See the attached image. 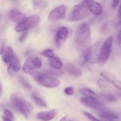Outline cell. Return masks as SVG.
Masks as SVG:
<instances>
[{
  "instance_id": "cell-1",
  "label": "cell",
  "mask_w": 121,
  "mask_h": 121,
  "mask_svg": "<svg viewBox=\"0 0 121 121\" xmlns=\"http://www.w3.org/2000/svg\"><path fill=\"white\" fill-rule=\"evenodd\" d=\"M10 101L14 108L20 112L26 119H28L33 110L29 102L21 98L18 93H13L10 96Z\"/></svg>"
},
{
  "instance_id": "cell-2",
  "label": "cell",
  "mask_w": 121,
  "mask_h": 121,
  "mask_svg": "<svg viewBox=\"0 0 121 121\" xmlns=\"http://www.w3.org/2000/svg\"><path fill=\"white\" fill-rule=\"evenodd\" d=\"M91 40V33L87 23H82L78 26L76 33V42L80 47H85Z\"/></svg>"
},
{
  "instance_id": "cell-3",
  "label": "cell",
  "mask_w": 121,
  "mask_h": 121,
  "mask_svg": "<svg viewBox=\"0 0 121 121\" xmlns=\"http://www.w3.org/2000/svg\"><path fill=\"white\" fill-rule=\"evenodd\" d=\"M33 76L40 85L47 88H55L60 84V81L58 78L47 72H35Z\"/></svg>"
},
{
  "instance_id": "cell-4",
  "label": "cell",
  "mask_w": 121,
  "mask_h": 121,
  "mask_svg": "<svg viewBox=\"0 0 121 121\" xmlns=\"http://www.w3.org/2000/svg\"><path fill=\"white\" fill-rule=\"evenodd\" d=\"M40 21V18L38 15H33L26 18L24 21L17 24L15 30L18 33L26 32L28 30L36 27Z\"/></svg>"
},
{
  "instance_id": "cell-5",
  "label": "cell",
  "mask_w": 121,
  "mask_h": 121,
  "mask_svg": "<svg viewBox=\"0 0 121 121\" xmlns=\"http://www.w3.org/2000/svg\"><path fill=\"white\" fill-rule=\"evenodd\" d=\"M90 11L86 7L85 2L76 5L72 9L71 20L73 21H80L85 19L89 15Z\"/></svg>"
},
{
  "instance_id": "cell-6",
  "label": "cell",
  "mask_w": 121,
  "mask_h": 121,
  "mask_svg": "<svg viewBox=\"0 0 121 121\" xmlns=\"http://www.w3.org/2000/svg\"><path fill=\"white\" fill-rule=\"evenodd\" d=\"M113 37L109 36L106 39L99 51V63L105 64L111 56L112 51Z\"/></svg>"
},
{
  "instance_id": "cell-7",
  "label": "cell",
  "mask_w": 121,
  "mask_h": 121,
  "mask_svg": "<svg viewBox=\"0 0 121 121\" xmlns=\"http://www.w3.org/2000/svg\"><path fill=\"white\" fill-rule=\"evenodd\" d=\"M84 59L86 62L95 64L99 63V53L98 52V44L86 48L83 53Z\"/></svg>"
},
{
  "instance_id": "cell-8",
  "label": "cell",
  "mask_w": 121,
  "mask_h": 121,
  "mask_svg": "<svg viewBox=\"0 0 121 121\" xmlns=\"http://www.w3.org/2000/svg\"><path fill=\"white\" fill-rule=\"evenodd\" d=\"M67 7L64 4L60 5L53 8L48 16V20L50 22H54L63 19L66 17Z\"/></svg>"
},
{
  "instance_id": "cell-9",
  "label": "cell",
  "mask_w": 121,
  "mask_h": 121,
  "mask_svg": "<svg viewBox=\"0 0 121 121\" xmlns=\"http://www.w3.org/2000/svg\"><path fill=\"white\" fill-rule=\"evenodd\" d=\"M69 34V29L66 27H61L57 30L54 41L56 46L58 48H60L65 44Z\"/></svg>"
},
{
  "instance_id": "cell-10",
  "label": "cell",
  "mask_w": 121,
  "mask_h": 121,
  "mask_svg": "<svg viewBox=\"0 0 121 121\" xmlns=\"http://www.w3.org/2000/svg\"><path fill=\"white\" fill-rule=\"evenodd\" d=\"M86 7L90 11V12L96 16L100 15L102 12V7L101 4L95 1H84Z\"/></svg>"
},
{
  "instance_id": "cell-11",
  "label": "cell",
  "mask_w": 121,
  "mask_h": 121,
  "mask_svg": "<svg viewBox=\"0 0 121 121\" xmlns=\"http://www.w3.org/2000/svg\"><path fill=\"white\" fill-rule=\"evenodd\" d=\"M57 115V110H50V111L39 112L36 115V118L38 119L43 121H50L54 119Z\"/></svg>"
},
{
  "instance_id": "cell-12",
  "label": "cell",
  "mask_w": 121,
  "mask_h": 121,
  "mask_svg": "<svg viewBox=\"0 0 121 121\" xmlns=\"http://www.w3.org/2000/svg\"><path fill=\"white\" fill-rule=\"evenodd\" d=\"M80 101L82 104L87 107L91 108L93 109H102L104 107V105L102 103L98 102L97 100L90 99L87 98H82L80 99Z\"/></svg>"
},
{
  "instance_id": "cell-13",
  "label": "cell",
  "mask_w": 121,
  "mask_h": 121,
  "mask_svg": "<svg viewBox=\"0 0 121 121\" xmlns=\"http://www.w3.org/2000/svg\"><path fill=\"white\" fill-rule=\"evenodd\" d=\"M100 75L104 79L106 80L111 83L113 84L115 87L121 91V81L117 79L113 74L106 72H102L100 73Z\"/></svg>"
},
{
  "instance_id": "cell-14",
  "label": "cell",
  "mask_w": 121,
  "mask_h": 121,
  "mask_svg": "<svg viewBox=\"0 0 121 121\" xmlns=\"http://www.w3.org/2000/svg\"><path fill=\"white\" fill-rule=\"evenodd\" d=\"M9 18L14 22L19 24L26 18V15L16 8H13L9 12Z\"/></svg>"
},
{
  "instance_id": "cell-15",
  "label": "cell",
  "mask_w": 121,
  "mask_h": 121,
  "mask_svg": "<svg viewBox=\"0 0 121 121\" xmlns=\"http://www.w3.org/2000/svg\"><path fill=\"white\" fill-rule=\"evenodd\" d=\"M22 71L26 74L33 76L35 72V68L33 64V59L31 58H27L22 66Z\"/></svg>"
},
{
  "instance_id": "cell-16",
  "label": "cell",
  "mask_w": 121,
  "mask_h": 121,
  "mask_svg": "<svg viewBox=\"0 0 121 121\" xmlns=\"http://www.w3.org/2000/svg\"><path fill=\"white\" fill-rule=\"evenodd\" d=\"M65 69L69 73L74 76L79 77L82 75V72L81 69L76 65L70 63H67L65 64Z\"/></svg>"
},
{
  "instance_id": "cell-17",
  "label": "cell",
  "mask_w": 121,
  "mask_h": 121,
  "mask_svg": "<svg viewBox=\"0 0 121 121\" xmlns=\"http://www.w3.org/2000/svg\"><path fill=\"white\" fill-rule=\"evenodd\" d=\"M21 69V65L18 59L16 56H14V58L12 60L11 62L9 65L8 68V72L9 74L12 75L14 72H17Z\"/></svg>"
},
{
  "instance_id": "cell-18",
  "label": "cell",
  "mask_w": 121,
  "mask_h": 121,
  "mask_svg": "<svg viewBox=\"0 0 121 121\" xmlns=\"http://www.w3.org/2000/svg\"><path fill=\"white\" fill-rule=\"evenodd\" d=\"M14 54L13 48L11 47H7L4 50L2 54V60L6 64H10L14 58Z\"/></svg>"
},
{
  "instance_id": "cell-19",
  "label": "cell",
  "mask_w": 121,
  "mask_h": 121,
  "mask_svg": "<svg viewBox=\"0 0 121 121\" xmlns=\"http://www.w3.org/2000/svg\"><path fill=\"white\" fill-rule=\"evenodd\" d=\"M80 92H81L82 94L86 96V98L94 99V100H98V98H99L98 95L90 89H82L80 90Z\"/></svg>"
},
{
  "instance_id": "cell-20",
  "label": "cell",
  "mask_w": 121,
  "mask_h": 121,
  "mask_svg": "<svg viewBox=\"0 0 121 121\" xmlns=\"http://www.w3.org/2000/svg\"><path fill=\"white\" fill-rule=\"evenodd\" d=\"M100 117L107 121L116 120L118 119V117L117 114L110 111H103L100 113Z\"/></svg>"
},
{
  "instance_id": "cell-21",
  "label": "cell",
  "mask_w": 121,
  "mask_h": 121,
  "mask_svg": "<svg viewBox=\"0 0 121 121\" xmlns=\"http://www.w3.org/2000/svg\"><path fill=\"white\" fill-rule=\"evenodd\" d=\"M50 64L51 66L55 69H60L63 66L61 60L56 56H54L50 59Z\"/></svg>"
},
{
  "instance_id": "cell-22",
  "label": "cell",
  "mask_w": 121,
  "mask_h": 121,
  "mask_svg": "<svg viewBox=\"0 0 121 121\" xmlns=\"http://www.w3.org/2000/svg\"><path fill=\"white\" fill-rule=\"evenodd\" d=\"M32 98L33 99L34 101L35 102V104L38 105V106H40V107H46L47 106V104H46V102L40 98L39 95H37L35 93H33L32 94Z\"/></svg>"
},
{
  "instance_id": "cell-23",
  "label": "cell",
  "mask_w": 121,
  "mask_h": 121,
  "mask_svg": "<svg viewBox=\"0 0 121 121\" xmlns=\"http://www.w3.org/2000/svg\"><path fill=\"white\" fill-rule=\"evenodd\" d=\"M40 54L43 56L45 57L49 58V59H51L54 56V53L53 50L50 49V48H47V49L44 50L40 53Z\"/></svg>"
},
{
  "instance_id": "cell-24",
  "label": "cell",
  "mask_w": 121,
  "mask_h": 121,
  "mask_svg": "<svg viewBox=\"0 0 121 121\" xmlns=\"http://www.w3.org/2000/svg\"><path fill=\"white\" fill-rule=\"evenodd\" d=\"M19 81H20V83L25 87V88L27 89L28 90H31L32 89V86L31 84L26 80L25 78H22V77L20 76L19 77Z\"/></svg>"
},
{
  "instance_id": "cell-25",
  "label": "cell",
  "mask_w": 121,
  "mask_h": 121,
  "mask_svg": "<svg viewBox=\"0 0 121 121\" xmlns=\"http://www.w3.org/2000/svg\"><path fill=\"white\" fill-rule=\"evenodd\" d=\"M100 96H102L104 98H105L106 100L110 102H115L117 100V98L114 95L108 94V93H102V94H100Z\"/></svg>"
},
{
  "instance_id": "cell-26",
  "label": "cell",
  "mask_w": 121,
  "mask_h": 121,
  "mask_svg": "<svg viewBox=\"0 0 121 121\" xmlns=\"http://www.w3.org/2000/svg\"><path fill=\"white\" fill-rule=\"evenodd\" d=\"M33 64H34V66L35 69L41 68V66H42V63H41V61L39 57H35L34 59H33Z\"/></svg>"
},
{
  "instance_id": "cell-27",
  "label": "cell",
  "mask_w": 121,
  "mask_h": 121,
  "mask_svg": "<svg viewBox=\"0 0 121 121\" xmlns=\"http://www.w3.org/2000/svg\"><path fill=\"white\" fill-rule=\"evenodd\" d=\"M4 116L5 118H8V119H10V120L11 121H13L14 119V115L13 114V113H12L9 110L5 109L4 111Z\"/></svg>"
},
{
  "instance_id": "cell-28",
  "label": "cell",
  "mask_w": 121,
  "mask_h": 121,
  "mask_svg": "<svg viewBox=\"0 0 121 121\" xmlns=\"http://www.w3.org/2000/svg\"><path fill=\"white\" fill-rule=\"evenodd\" d=\"M33 4H34V5L37 8H43L47 5V3L45 1H34Z\"/></svg>"
},
{
  "instance_id": "cell-29",
  "label": "cell",
  "mask_w": 121,
  "mask_h": 121,
  "mask_svg": "<svg viewBox=\"0 0 121 121\" xmlns=\"http://www.w3.org/2000/svg\"><path fill=\"white\" fill-rule=\"evenodd\" d=\"M118 33H117V40L119 48L121 49V26L118 25Z\"/></svg>"
},
{
  "instance_id": "cell-30",
  "label": "cell",
  "mask_w": 121,
  "mask_h": 121,
  "mask_svg": "<svg viewBox=\"0 0 121 121\" xmlns=\"http://www.w3.org/2000/svg\"><path fill=\"white\" fill-rule=\"evenodd\" d=\"M83 114L85 117H87V118H88L89 119H90L91 121H102L99 120V119H97V118H95L94 116L92 115L91 113H89V112H83Z\"/></svg>"
},
{
  "instance_id": "cell-31",
  "label": "cell",
  "mask_w": 121,
  "mask_h": 121,
  "mask_svg": "<svg viewBox=\"0 0 121 121\" xmlns=\"http://www.w3.org/2000/svg\"><path fill=\"white\" fill-rule=\"evenodd\" d=\"M64 92H65V94L67 95L71 96L73 95V93H74V90H73V87L70 86V87H66V88L64 89Z\"/></svg>"
},
{
  "instance_id": "cell-32",
  "label": "cell",
  "mask_w": 121,
  "mask_h": 121,
  "mask_svg": "<svg viewBox=\"0 0 121 121\" xmlns=\"http://www.w3.org/2000/svg\"><path fill=\"white\" fill-rule=\"evenodd\" d=\"M98 86H99V87H100L101 89L102 90L106 89V83H105L104 80H98Z\"/></svg>"
},
{
  "instance_id": "cell-33",
  "label": "cell",
  "mask_w": 121,
  "mask_h": 121,
  "mask_svg": "<svg viewBox=\"0 0 121 121\" xmlns=\"http://www.w3.org/2000/svg\"><path fill=\"white\" fill-rule=\"evenodd\" d=\"M117 19H118V25L121 26V5L118 9V13H117Z\"/></svg>"
},
{
  "instance_id": "cell-34",
  "label": "cell",
  "mask_w": 121,
  "mask_h": 121,
  "mask_svg": "<svg viewBox=\"0 0 121 121\" xmlns=\"http://www.w3.org/2000/svg\"><path fill=\"white\" fill-rule=\"evenodd\" d=\"M27 35H28V33H27V31L24 32V33L21 34V36L20 37V38H19V41H20V43H21V42H22V41H24V40L26 39V38L27 37Z\"/></svg>"
},
{
  "instance_id": "cell-35",
  "label": "cell",
  "mask_w": 121,
  "mask_h": 121,
  "mask_svg": "<svg viewBox=\"0 0 121 121\" xmlns=\"http://www.w3.org/2000/svg\"><path fill=\"white\" fill-rule=\"evenodd\" d=\"M4 43H0V54H2L4 50Z\"/></svg>"
},
{
  "instance_id": "cell-36",
  "label": "cell",
  "mask_w": 121,
  "mask_h": 121,
  "mask_svg": "<svg viewBox=\"0 0 121 121\" xmlns=\"http://www.w3.org/2000/svg\"><path fill=\"white\" fill-rule=\"evenodd\" d=\"M119 2H120V1H113V2H112V7H113V8H115L116 7L118 6V5L119 4Z\"/></svg>"
},
{
  "instance_id": "cell-37",
  "label": "cell",
  "mask_w": 121,
  "mask_h": 121,
  "mask_svg": "<svg viewBox=\"0 0 121 121\" xmlns=\"http://www.w3.org/2000/svg\"><path fill=\"white\" fill-rule=\"evenodd\" d=\"M2 121H13L10 120V119H8V118H5L4 116H2Z\"/></svg>"
},
{
  "instance_id": "cell-38",
  "label": "cell",
  "mask_w": 121,
  "mask_h": 121,
  "mask_svg": "<svg viewBox=\"0 0 121 121\" xmlns=\"http://www.w3.org/2000/svg\"><path fill=\"white\" fill-rule=\"evenodd\" d=\"M2 86H1V85H0V98H1V96H2Z\"/></svg>"
},
{
  "instance_id": "cell-39",
  "label": "cell",
  "mask_w": 121,
  "mask_h": 121,
  "mask_svg": "<svg viewBox=\"0 0 121 121\" xmlns=\"http://www.w3.org/2000/svg\"><path fill=\"white\" fill-rule=\"evenodd\" d=\"M66 117H65L63 118H61V119L60 120V121H66Z\"/></svg>"
},
{
  "instance_id": "cell-40",
  "label": "cell",
  "mask_w": 121,
  "mask_h": 121,
  "mask_svg": "<svg viewBox=\"0 0 121 121\" xmlns=\"http://www.w3.org/2000/svg\"><path fill=\"white\" fill-rule=\"evenodd\" d=\"M117 93H118V95L119 96L121 97V91H119V92H117Z\"/></svg>"
},
{
  "instance_id": "cell-41",
  "label": "cell",
  "mask_w": 121,
  "mask_h": 121,
  "mask_svg": "<svg viewBox=\"0 0 121 121\" xmlns=\"http://www.w3.org/2000/svg\"><path fill=\"white\" fill-rule=\"evenodd\" d=\"M116 121L115 120H111V121Z\"/></svg>"
},
{
  "instance_id": "cell-42",
  "label": "cell",
  "mask_w": 121,
  "mask_h": 121,
  "mask_svg": "<svg viewBox=\"0 0 121 121\" xmlns=\"http://www.w3.org/2000/svg\"></svg>"
}]
</instances>
